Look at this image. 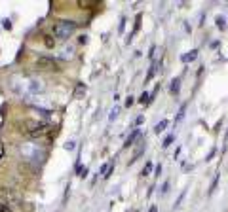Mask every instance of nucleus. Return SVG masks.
I'll list each match as a JSON object with an SVG mask.
<instances>
[{
    "label": "nucleus",
    "mask_w": 228,
    "mask_h": 212,
    "mask_svg": "<svg viewBox=\"0 0 228 212\" xmlns=\"http://www.w3.org/2000/svg\"><path fill=\"white\" fill-rule=\"evenodd\" d=\"M10 87L13 93L21 95V97H38L44 93V82L40 78L33 76H13L10 82Z\"/></svg>",
    "instance_id": "f257e3e1"
},
{
    "label": "nucleus",
    "mask_w": 228,
    "mask_h": 212,
    "mask_svg": "<svg viewBox=\"0 0 228 212\" xmlns=\"http://www.w3.org/2000/svg\"><path fill=\"white\" fill-rule=\"evenodd\" d=\"M19 151H21V157L31 161V163H42L44 157H46L44 150L36 142H23L21 146H19Z\"/></svg>",
    "instance_id": "f03ea898"
},
{
    "label": "nucleus",
    "mask_w": 228,
    "mask_h": 212,
    "mask_svg": "<svg viewBox=\"0 0 228 212\" xmlns=\"http://www.w3.org/2000/svg\"><path fill=\"white\" fill-rule=\"evenodd\" d=\"M74 30H76V23L69 21V19H59V21H55L53 27H51V34L59 40H69L70 36L74 34Z\"/></svg>",
    "instance_id": "7ed1b4c3"
},
{
    "label": "nucleus",
    "mask_w": 228,
    "mask_h": 212,
    "mask_svg": "<svg viewBox=\"0 0 228 212\" xmlns=\"http://www.w3.org/2000/svg\"><path fill=\"white\" fill-rule=\"evenodd\" d=\"M19 129L23 131L25 135H29V137H42L44 133H48V123L44 121H34V119H27V121H23L21 125H19Z\"/></svg>",
    "instance_id": "20e7f679"
},
{
    "label": "nucleus",
    "mask_w": 228,
    "mask_h": 212,
    "mask_svg": "<svg viewBox=\"0 0 228 212\" xmlns=\"http://www.w3.org/2000/svg\"><path fill=\"white\" fill-rule=\"evenodd\" d=\"M36 68L38 70H59V63L53 57H38L36 59Z\"/></svg>",
    "instance_id": "39448f33"
},
{
    "label": "nucleus",
    "mask_w": 228,
    "mask_h": 212,
    "mask_svg": "<svg viewBox=\"0 0 228 212\" xmlns=\"http://www.w3.org/2000/svg\"><path fill=\"white\" fill-rule=\"evenodd\" d=\"M179 91H181V78H175L173 82H171V93L179 95Z\"/></svg>",
    "instance_id": "423d86ee"
},
{
    "label": "nucleus",
    "mask_w": 228,
    "mask_h": 212,
    "mask_svg": "<svg viewBox=\"0 0 228 212\" xmlns=\"http://www.w3.org/2000/svg\"><path fill=\"white\" fill-rule=\"evenodd\" d=\"M158 63L160 61H152V66H150V70H148V74H146V82H148V80H152L154 78V74H156V70H158Z\"/></svg>",
    "instance_id": "0eeeda50"
},
{
    "label": "nucleus",
    "mask_w": 228,
    "mask_h": 212,
    "mask_svg": "<svg viewBox=\"0 0 228 212\" xmlns=\"http://www.w3.org/2000/svg\"><path fill=\"white\" fill-rule=\"evenodd\" d=\"M196 57H198V51H196V49H192L190 53L183 55V57H181V61H183V63H188V61H194Z\"/></svg>",
    "instance_id": "6e6552de"
},
{
    "label": "nucleus",
    "mask_w": 228,
    "mask_h": 212,
    "mask_svg": "<svg viewBox=\"0 0 228 212\" xmlns=\"http://www.w3.org/2000/svg\"><path fill=\"white\" fill-rule=\"evenodd\" d=\"M167 123H169V121H165V119H163V121H160V123H158V125H156V127H154V133H156V135H160V133H162V131H165V127H167Z\"/></svg>",
    "instance_id": "1a4fd4ad"
},
{
    "label": "nucleus",
    "mask_w": 228,
    "mask_h": 212,
    "mask_svg": "<svg viewBox=\"0 0 228 212\" xmlns=\"http://www.w3.org/2000/svg\"><path fill=\"white\" fill-rule=\"evenodd\" d=\"M139 135H141V133H139V131H133V133H131V137H129V138H127V140H126V144H124V146H129V144H133V142H135V138H137Z\"/></svg>",
    "instance_id": "9d476101"
},
{
    "label": "nucleus",
    "mask_w": 228,
    "mask_h": 212,
    "mask_svg": "<svg viewBox=\"0 0 228 212\" xmlns=\"http://www.w3.org/2000/svg\"><path fill=\"white\" fill-rule=\"evenodd\" d=\"M84 91H86V85L78 83V85H76V91H74V93H76V97H82V95H84Z\"/></svg>",
    "instance_id": "9b49d317"
},
{
    "label": "nucleus",
    "mask_w": 228,
    "mask_h": 212,
    "mask_svg": "<svg viewBox=\"0 0 228 212\" xmlns=\"http://www.w3.org/2000/svg\"><path fill=\"white\" fill-rule=\"evenodd\" d=\"M173 140H175V135H167V137H165V140H163V148H167V146H169V144L173 142Z\"/></svg>",
    "instance_id": "f8f14e48"
},
{
    "label": "nucleus",
    "mask_w": 228,
    "mask_h": 212,
    "mask_svg": "<svg viewBox=\"0 0 228 212\" xmlns=\"http://www.w3.org/2000/svg\"><path fill=\"white\" fill-rule=\"evenodd\" d=\"M217 25L221 27V29H226V19L222 17V15H221V17H217Z\"/></svg>",
    "instance_id": "ddd939ff"
},
{
    "label": "nucleus",
    "mask_w": 228,
    "mask_h": 212,
    "mask_svg": "<svg viewBox=\"0 0 228 212\" xmlns=\"http://www.w3.org/2000/svg\"><path fill=\"white\" fill-rule=\"evenodd\" d=\"M0 212H11V206L8 203H0Z\"/></svg>",
    "instance_id": "4468645a"
},
{
    "label": "nucleus",
    "mask_w": 228,
    "mask_h": 212,
    "mask_svg": "<svg viewBox=\"0 0 228 212\" xmlns=\"http://www.w3.org/2000/svg\"><path fill=\"white\" fill-rule=\"evenodd\" d=\"M150 170H152V163L148 161V163H146V165H145V170H143V174H145V176H146V174H150Z\"/></svg>",
    "instance_id": "2eb2a0df"
},
{
    "label": "nucleus",
    "mask_w": 228,
    "mask_h": 212,
    "mask_svg": "<svg viewBox=\"0 0 228 212\" xmlns=\"http://www.w3.org/2000/svg\"><path fill=\"white\" fill-rule=\"evenodd\" d=\"M139 27H141V15H137V21H135V27H133V32H137Z\"/></svg>",
    "instance_id": "dca6fc26"
},
{
    "label": "nucleus",
    "mask_w": 228,
    "mask_h": 212,
    "mask_svg": "<svg viewBox=\"0 0 228 212\" xmlns=\"http://www.w3.org/2000/svg\"><path fill=\"white\" fill-rule=\"evenodd\" d=\"M217 182H219V176H215L213 184H211V187H209V193H213V189H215V186H217Z\"/></svg>",
    "instance_id": "f3484780"
},
{
    "label": "nucleus",
    "mask_w": 228,
    "mask_h": 212,
    "mask_svg": "<svg viewBox=\"0 0 228 212\" xmlns=\"http://www.w3.org/2000/svg\"><path fill=\"white\" fill-rule=\"evenodd\" d=\"M72 148H74V142H72V140H70V142H67V144H65V150H72Z\"/></svg>",
    "instance_id": "a211bd4d"
},
{
    "label": "nucleus",
    "mask_w": 228,
    "mask_h": 212,
    "mask_svg": "<svg viewBox=\"0 0 228 212\" xmlns=\"http://www.w3.org/2000/svg\"><path fill=\"white\" fill-rule=\"evenodd\" d=\"M139 101H141V102H146V101H148V95H146V91H145V95H141V99H139Z\"/></svg>",
    "instance_id": "6ab92c4d"
},
{
    "label": "nucleus",
    "mask_w": 228,
    "mask_h": 212,
    "mask_svg": "<svg viewBox=\"0 0 228 212\" xmlns=\"http://www.w3.org/2000/svg\"><path fill=\"white\" fill-rule=\"evenodd\" d=\"M141 123H143V116H139V118L135 119V125H141Z\"/></svg>",
    "instance_id": "aec40b11"
},
{
    "label": "nucleus",
    "mask_w": 228,
    "mask_h": 212,
    "mask_svg": "<svg viewBox=\"0 0 228 212\" xmlns=\"http://www.w3.org/2000/svg\"><path fill=\"white\" fill-rule=\"evenodd\" d=\"M131 102H133V99H131V97H127V101H126V106L129 108V106H131Z\"/></svg>",
    "instance_id": "412c9836"
},
{
    "label": "nucleus",
    "mask_w": 228,
    "mask_h": 212,
    "mask_svg": "<svg viewBox=\"0 0 228 212\" xmlns=\"http://www.w3.org/2000/svg\"><path fill=\"white\" fill-rule=\"evenodd\" d=\"M150 212H158V208H156V206H150Z\"/></svg>",
    "instance_id": "4be33fe9"
},
{
    "label": "nucleus",
    "mask_w": 228,
    "mask_h": 212,
    "mask_svg": "<svg viewBox=\"0 0 228 212\" xmlns=\"http://www.w3.org/2000/svg\"><path fill=\"white\" fill-rule=\"evenodd\" d=\"M226 137H228V131H226Z\"/></svg>",
    "instance_id": "5701e85b"
}]
</instances>
